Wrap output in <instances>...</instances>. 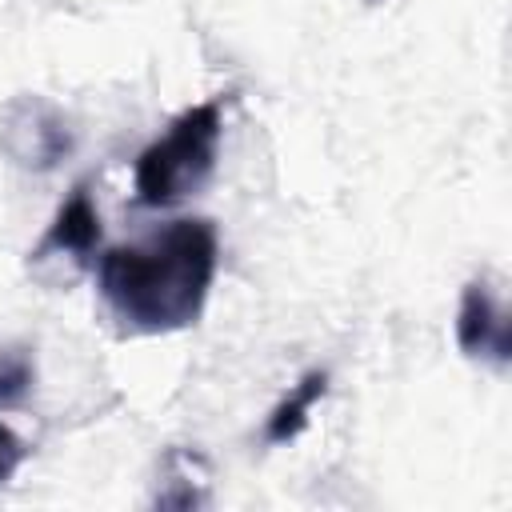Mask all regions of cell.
Returning <instances> with one entry per match:
<instances>
[{
  "instance_id": "3",
  "label": "cell",
  "mask_w": 512,
  "mask_h": 512,
  "mask_svg": "<svg viewBox=\"0 0 512 512\" xmlns=\"http://www.w3.org/2000/svg\"><path fill=\"white\" fill-rule=\"evenodd\" d=\"M76 136L60 108H52L40 96H16L0 112V148L12 164L32 172H52L68 152Z\"/></svg>"
},
{
  "instance_id": "5",
  "label": "cell",
  "mask_w": 512,
  "mask_h": 512,
  "mask_svg": "<svg viewBox=\"0 0 512 512\" xmlns=\"http://www.w3.org/2000/svg\"><path fill=\"white\" fill-rule=\"evenodd\" d=\"M96 244H100V212H96V200H92L88 184H76L72 196L56 208L48 232L40 236V244L28 256H32V264H44V260L88 264Z\"/></svg>"
},
{
  "instance_id": "8",
  "label": "cell",
  "mask_w": 512,
  "mask_h": 512,
  "mask_svg": "<svg viewBox=\"0 0 512 512\" xmlns=\"http://www.w3.org/2000/svg\"><path fill=\"white\" fill-rule=\"evenodd\" d=\"M24 456H28V448H24V440L0 420V484H8L12 480V472L24 464Z\"/></svg>"
},
{
  "instance_id": "6",
  "label": "cell",
  "mask_w": 512,
  "mask_h": 512,
  "mask_svg": "<svg viewBox=\"0 0 512 512\" xmlns=\"http://www.w3.org/2000/svg\"><path fill=\"white\" fill-rule=\"evenodd\" d=\"M324 392H328V372H320V368L304 372L300 384H292V392L268 412V420H264V440H268V444H288V440H296V436L308 428V412L316 408V400H324Z\"/></svg>"
},
{
  "instance_id": "4",
  "label": "cell",
  "mask_w": 512,
  "mask_h": 512,
  "mask_svg": "<svg viewBox=\"0 0 512 512\" xmlns=\"http://www.w3.org/2000/svg\"><path fill=\"white\" fill-rule=\"evenodd\" d=\"M456 344L464 356L484 360L492 368H508L512 360V332H508V312L488 284V276H472L460 292L456 308Z\"/></svg>"
},
{
  "instance_id": "7",
  "label": "cell",
  "mask_w": 512,
  "mask_h": 512,
  "mask_svg": "<svg viewBox=\"0 0 512 512\" xmlns=\"http://www.w3.org/2000/svg\"><path fill=\"white\" fill-rule=\"evenodd\" d=\"M32 388V360L24 352H0V404H20Z\"/></svg>"
},
{
  "instance_id": "1",
  "label": "cell",
  "mask_w": 512,
  "mask_h": 512,
  "mask_svg": "<svg viewBox=\"0 0 512 512\" xmlns=\"http://www.w3.org/2000/svg\"><path fill=\"white\" fill-rule=\"evenodd\" d=\"M220 240L204 216H180L132 244H116L100 256L96 284L132 336H164L200 320L216 280Z\"/></svg>"
},
{
  "instance_id": "2",
  "label": "cell",
  "mask_w": 512,
  "mask_h": 512,
  "mask_svg": "<svg viewBox=\"0 0 512 512\" xmlns=\"http://www.w3.org/2000/svg\"><path fill=\"white\" fill-rule=\"evenodd\" d=\"M224 136L220 100H200L184 108L164 136H156L136 156V200L148 208H172L196 196L216 172V152Z\"/></svg>"
}]
</instances>
